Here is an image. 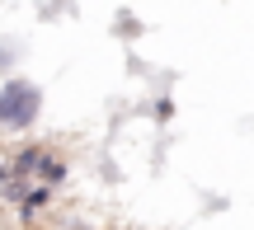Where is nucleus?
I'll return each mask as SVG.
<instances>
[{"label":"nucleus","instance_id":"f257e3e1","mask_svg":"<svg viewBox=\"0 0 254 230\" xmlns=\"http://www.w3.org/2000/svg\"><path fill=\"white\" fill-rule=\"evenodd\" d=\"M43 118V90L28 75H5L0 80V132H28Z\"/></svg>","mask_w":254,"mask_h":230},{"label":"nucleus","instance_id":"f03ea898","mask_svg":"<svg viewBox=\"0 0 254 230\" xmlns=\"http://www.w3.org/2000/svg\"><path fill=\"white\" fill-rule=\"evenodd\" d=\"M38 184H47V188H62L66 179H71V165H66V155H57V150H43V160H38Z\"/></svg>","mask_w":254,"mask_h":230},{"label":"nucleus","instance_id":"7ed1b4c3","mask_svg":"<svg viewBox=\"0 0 254 230\" xmlns=\"http://www.w3.org/2000/svg\"><path fill=\"white\" fill-rule=\"evenodd\" d=\"M52 193H57V188L33 184V188L24 193V202L14 207V212H19V221H24V226H33V221H38V212H43V207H52Z\"/></svg>","mask_w":254,"mask_h":230},{"label":"nucleus","instance_id":"20e7f679","mask_svg":"<svg viewBox=\"0 0 254 230\" xmlns=\"http://www.w3.org/2000/svg\"><path fill=\"white\" fill-rule=\"evenodd\" d=\"M43 150H47V146H38V141H28V146L9 150V169H14V174H24V179H33V174H38V160H43Z\"/></svg>","mask_w":254,"mask_h":230},{"label":"nucleus","instance_id":"39448f33","mask_svg":"<svg viewBox=\"0 0 254 230\" xmlns=\"http://www.w3.org/2000/svg\"><path fill=\"white\" fill-rule=\"evenodd\" d=\"M14 56H19V47H14V43H0V71H5Z\"/></svg>","mask_w":254,"mask_h":230}]
</instances>
